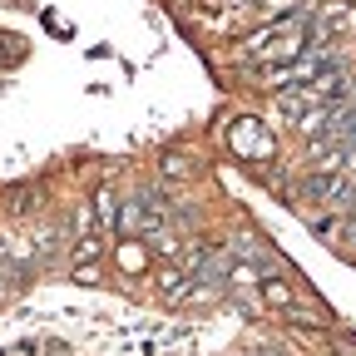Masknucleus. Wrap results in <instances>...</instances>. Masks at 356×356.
Here are the masks:
<instances>
[{"label": "nucleus", "mask_w": 356, "mask_h": 356, "mask_svg": "<svg viewBox=\"0 0 356 356\" xmlns=\"http://www.w3.org/2000/svg\"><path fill=\"white\" fill-rule=\"evenodd\" d=\"M228 149H233L238 159H248V163H267V159L277 154L267 124H257V119H238V124L228 129Z\"/></svg>", "instance_id": "2"}, {"label": "nucleus", "mask_w": 356, "mask_h": 356, "mask_svg": "<svg viewBox=\"0 0 356 356\" xmlns=\"http://www.w3.org/2000/svg\"><path fill=\"white\" fill-rule=\"evenodd\" d=\"M119 267H124V273H144V248L139 243H119Z\"/></svg>", "instance_id": "6"}, {"label": "nucleus", "mask_w": 356, "mask_h": 356, "mask_svg": "<svg viewBox=\"0 0 356 356\" xmlns=\"http://www.w3.org/2000/svg\"><path fill=\"white\" fill-rule=\"evenodd\" d=\"M74 282H79V287H95V282H99V267H95V262H74Z\"/></svg>", "instance_id": "9"}, {"label": "nucleus", "mask_w": 356, "mask_h": 356, "mask_svg": "<svg viewBox=\"0 0 356 356\" xmlns=\"http://www.w3.org/2000/svg\"><path fill=\"white\" fill-rule=\"evenodd\" d=\"M119 233H124V238H159V233H163V208L149 203V198L119 203Z\"/></svg>", "instance_id": "3"}, {"label": "nucleus", "mask_w": 356, "mask_h": 356, "mask_svg": "<svg viewBox=\"0 0 356 356\" xmlns=\"http://www.w3.org/2000/svg\"><path fill=\"white\" fill-rule=\"evenodd\" d=\"M0 267H6V243H0Z\"/></svg>", "instance_id": "10"}, {"label": "nucleus", "mask_w": 356, "mask_h": 356, "mask_svg": "<svg viewBox=\"0 0 356 356\" xmlns=\"http://www.w3.org/2000/svg\"><path fill=\"white\" fill-rule=\"evenodd\" d=\"M163 173H168V178H188V173H193V163H188L184 154H168V159H163Z\"/></svg>", "instance_id": "7"}, {"label": "nucleus", "mask_w": 356, "mask_h": 356, "mask_svg": "<svg viewBox=\"0 0 356 356\" xmlns=\"http://www.w3.org/2000/svg\"><path fill=\"white\" fill-rule=\"evenodd\" d=\"M95 257H99V243H95V238L84 233V238L74 243V262H95Z\"/></svg>", "instance_id": "8"}, {"label": "nucleus", "mask_w": 356, "mask_h": 356, "mask_svg": "<svg viewBox=\"0 0 356 356\" xmlns=\"http://www.w3.org/2000/svg\"><path fill=\"white\" fill-rule=\"evenodd\" d=\"M262 302H267V307H277V312H297V292H292L287 282H277V277H267V282H262Z\"/></svg>", "instance_id": "4"}, {"label": "nucleus", "mask_w": 356, "mask_h": 356, "mask_svg": "<svg viewBox=\"0 0 356 356\" xmlns=\"http://www.w3.org/2000/svg\"><path fill=\"white\" fill-rule=\"evenodd\" d=\"M307 50V15H282L243 40V60L252 65H292Z\"/></svg>", "instance_id": "1"}, {"label": "nucleus", "mask_w": 356, "mask_h": 356, "mask_svg": "<svg viewBox=\"0 0 356 356\" xmlns=\"http://www.w3.org/2000/svg\"><path fill=\"white\" fill-rule=\"evenodd\" d=\"M95 213H99V228H104V233H114V228H119V198H114L109 188H99V193H95Z\"/></svg>", "instance_id": "5"}]
</instances>
